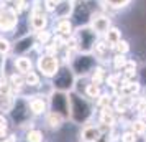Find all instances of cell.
<instances>
[{"label": "cell", "mask_w": 146, "mask_h": 142, "mask_svg": "<svg viewBox=\"0 0 146 142\" xmlns=\"http://www.w3.org/2000/svg\"><path fill=\"white\" fill-rule=\"evenodd\" d=\"M92 104L79 93H69V119L74 124H86L92 116Z\"/></svg>", "instance_id": "1"}, {"label": "cell", "mask_w": 146, "mask_h": 142, "mask_svg": "<svg viewBox=\"0 0 146 142\" xmlns=\"http://www.w3.org/2000/svg\"><path fill=\"white\" fill-rule=\"evenodd\" d=\"M97 66V58L92 53H79L71 60V69L76 78H86L92 73Z\"/></svg>", "instance_id": "2"}, {"label": "cell", "mask_w": 146, "mask_h": 142, "mask_svg": "<svg viewBox=\"0 0 146 142\" xmlns=\"http://www.w3.org/2000/svg\"><path fill=\"white\" fill-rule=\"evenodd\" d=\"M95 43H97V35L89 25H84L76 32V46L79 53H92Z\"/></svg>", "instance_id": "3"}, {"label": "cell", "mask_w": 146, "mask_h": 142, "mask_svg": "<svg viewBox=\"0 0 146 142\" xmlns=\"http://www.w3.org/2000/svg\"><path fill=\"white\" fill-rule=\"evenodd\" d=\"M54 83L53 86L56 91H62V93H71L76 88V75L69 66H62L58 69V73L53 76Z\"/></svg>", "instance_id": "4"}, {"label": "cell", "mask_w": 146, "mask_h": 142, "mask_svg": "<svg viewBox=\"0 0 146 142\" xmlns=\"http://www.w3.org/2000/svg\"><path fill=\"white\" fill-rule=\"evenodd\" d=\"M49 108L51 112L61 116L62 119H69V93L54 89L49 96Z\"/></svg>", "instance_id": "5"}, {"label": "cell", "mask_w": 146, "mask_h": 142, "mask_svg": "<svg viewBox=\"0 0 146 142\" xmlns=\"http://www.w3.org/2000/svg\"><path fill=\"white\" fill-rule=\"evenodd\" d=\"M92 8L89 7L86 0H79V3H76L72 8V17H74V22L79 25V27H84V23L90 22L92 18Z\"/></svg>", "instance_id": "6"}, {"label": "cell", "mask_w": 146, "mask_h": 142, "mask_svg": "<svg viewBox=\"0 0 146 142\" xmlns=\"http://www.w3.org/2000/svg\"><path fill=\"white\" fill-rule=\"evenodd\" d=\"M38 68H40L41 75L48 76V78H53L58 73V69H59V61L53 55H44L38 61Z\"/></svg>", "instance_id": "7"}, {"label": "cell", "mask_w": 146, "mask_h": 142, "mask_svg": "<svg viewBox=\"0 0 146 142\" xmlns=\"http://www.w3.org/2000/svg\"><path fill=\"white\" fill-rule=\"evenodd\" d=\"M89 27L95 32L97 36H100V35H105L108 32V28L112 27V22H110V18L107 15L95 13V15H92V18L89 22Z\"/></svg>", "instance_id": "8"}, {"label": "cell", "mask_w": 146, "mask_h": 142, "mask_svg": "<svg viewBox=\"0 0 146 142\" xmlns=\"http://www.w3.org/2000/svg\"><path fill=\"white\" fill-rule=\"evenodd\" d=\"M12 117L20 126L23 122H27L28 117H30V106H28V102L23 101V99H18V101L15 102L13 109H12Z\"/></svg>", "instance_id": "9"}, {"label": "cell", "mask_w": 146, "mask_h": 142, "mask_svg": "<svg viewBox=\"0 0 146 142\" xmlns=\"http://www.w3.org/2000/svg\"><path fill=\"white\" fill-rule=\"evenodd\" d=\"M17 25V15L8 8H0V30H12Z\"/></svg>", "instance_id": "10"}, {"label": "cell", "mask_w": 146, "mask_h": 142, "mask_svg": "<svg viewBox=\"0 0 146 142\" xmlns=\"http://www.w3.org/2000/svg\"><path fill=\"white\" fill-rule=\"evenodd\" d=\"M100 134H102V131H100L99 126H92V124H87L82 127V132H80V141L82 142H97L99 141Z\"/></svg>", "instance_id": "11"}, {"label": "cell", "mask_w": 146, "mask_h": 142, "mask_svg": "<svg viewBox=\"0 0 146 142\" xmlns=\"http://www.w3.org/2000/svg\"><path fill=\"white\" fill-rule=\"evenodd\" d=\"M72 8H74L72 0H62L54 7V12H56V15L59 18H67L69 13H72Z\"/></svg>", "instance_id": "12"}, {"label": "cell", "mask_w": 146, "mask_h": 142, "mask_svg": "<svg viewBox=\"0 0 146 142\" xmlns=\"http://www.w3.org/2000/svg\"><path fill=\"white\" fill-rule=\"evenodd\" d=\"M133 132L136 135H139V137H146V119L145 117H141V116H138L136 119H133L131 124H130V127Z\"/></svg>", "instance_id": "13"}, {"label": "cell", "mask_w": 146, "mask_h": 142, "mask_svg": "<svg viewBox=\"0 0 146 142\" xmlns=\"http://www.w3.org/2000/svg\"><path fill=\"white\" fill-rule=\"evenodd\" d=\"M100 94H102L100 86H99V84H94V83L86 84V86H84V91H82V96H84V98H87L89 101H95Z\"/></svg>", "instance_id": "14"}, {"label": "cell", "mask_w": 146, "mask_h": 142, "mask_svg": "<svg viewBox=\"0 0 146 142\" xmlns=\"http://www.w3.org/2000/svg\"><path fill=\"white\" fill-rule=\"evenodd\" d=\"M104 38H105L107 45L112 48L117 41L121 40V32H120V28H117V27H110V28H108V32L104 35Z\"/></svg>", "instance_id": "15"}, {"label": "cell", "mask_w": 146, "mask_h": 142, "mask_svg": "<svg viewBox=\"0 0 146 142\" xmlns=\"http://www.w3.org/2000/svg\"><path fill=\"white\" fill-rule=\"evenodd\" d=\"M28 106H30V111H31L33 114H41V112L46 111V102H44V99H41V98L30 99V101H28Z\"/></svg>", "instance_id": "16"}, {"label": "cell", "mask_w": 146, "mask_h": 142, "mask_svg": "<svg viewBox=\"0 0 146 142\" xmlns=\"http://www.w3.org/2000/svg\"><path fill=\"white\" fill-rule=\"evenodd\" d=\"M126 63H128V58H126V55H113L112 58V65H113V69L117 71V73H120L123 68L126 66Z\"/></svg>", "instance_id": "17"}, {"label": "cell", "mask_w": 146, "mask_h": 142, "mask_svg": "<svg viewBox=\"0 0 146 142\" xmlns=\"http://www.w3.org/2000/svg\"><path fill=\"white\" fill-rule=\"evenodd\" d=\"M15 66H17V69L20 71L21 75H27L28 71H31V61L28 60V58H17V61H15Z\"/></svg>", "instance_id": "18"}, {"label": "cell", "mask_w": 146, "mask_h": 142, "mask_svg": "<svg viewBox=\"0 0 146 142\" xmlns=\"http://www.w3.org/2000/svg\"><path fill=\"white\" fill-rule=\"evenodd\" d=\"M31 27H33V30H43L46 27V17L43 13H33V17H31Z\"/></svg>", "instance_id": "19"}, {"label": "cell", "mask_w": 146, "mask_h": 142, "mask_svg": "<svg viewBox=\"0 0 146 142\" xmlns=\"http://www.w3.org/2000/svg\"><path fill=\"white\" fill-rule=\"evenodd\" d=\"M112 50H113L117 55H128V53H130V43L121 38L120 41H117V43L113 45Z\"/></svg>", "instance_id": "20"}, {"label": "cell", "mask_w": 146, "mask_h": 142, "mask_svg": "<svg viewBox=\"0 0 146 142\" xmlns=\"http://www.w3.org/2000/svg\"><path fill=\"white\" fill-rule=\"evenodd\" d=\"M33 46V38L31 36H25L23 40H20L17 45H15V51H18V53H23V51H27L30 48Z\"/></svg>", "instance_id": "21"}, {"label": "cell", "mask_w": 146, "mask_h": 142, "mask_svg": "<svg viewBox=\"0 0 146 142\" xmlns=\"http://www.w3.org/2000/svg\"><path fill=\"white\" fill-rule=\"evenodd\" d=\"M112 98H113V96L108 94V93H107V94H100L99 98L95 99V106H97L99 109L110 108V106H112Z\"/></svg>", "instance_id": "22"}, {"label": "cell", "mask_w": 146, "mask_h": 142, "mask_svg": "<svg viewBox=\"0 0 146 142\" xmlns=\"http://www.w3.org/2000/svg\"><path fill=\"white\" fill-rule=\"evenodd\" d=\"M58 32L61 35H71L72 33V22L67 20V18H62V20L58 23Z\"/></svg>", "instance_id": "23"}, {"label": "cell", "mask_w": 146, "mask_h": 142, "mask_svg": "<svg viewBox=\"0 0 146 142\" xmlns=\"http://www.w3.org/2000/svg\"><path fill=\"white\" fill-rule=\"evenodd\" d=\"M62 121H64V119H62L61 116L54 114V112H49V114H48V124H49V127H51V129H58V127H61Z\"/></svg>", "instance_id": "24"}, {"label": "cell", "mask_w": 146, "mask_h": 142, "mask_svg": "<svg viewBox=\"0 0 146 142\" xmlns=\"http://www.w3.org/2000/svg\"><path fill=\"white\" fill-rule=\"evenodd\" d=\"M105 2L112 8H125L131 3V0H105Z\"/></svg>", "instance_id": "25"}, {"label": "cell", "mask_w": 146, "mask_h": 142, "mask_svg": "<svg viewBox=\"0 0 146 142\" xmlns=\"http://www.w3.org/2000/svg\"><path fill=\"white\" fill-rule=\"evenodd\" d=\"M28 142H43V134H41L40 131L28 132Z\"/></svg>", "instance_id": "26"}, {"label": "cell", "mask_w": 146, "mask_h": 142, "mask_svg": "<svg viewBox=\"0 0 146 142\" xmlns=\"http://www.w3.org/2000/svg\"><path fill=\"white\" fill-rule=\"evenodd\" d=\"M38 83H40L38 76L35 75L33 71H28V73H27V84H30V86H36Z\"/></svg>", "instance_id": "27"}, {"label": "cell", "mask_w": 146, "mask_h": 142, "mask_svg": "<svg viewBox=\"0 0 146 142\" xmlns=\"http://www.w3.org/2000/svg\"><path fill=\"white\" fill-rule=\"evenodd\" d=\"M10 93V84H8L7 79H0V94L7 96Z\"/></svg>", "instance_id": "28"}, {"label": "cell", "mask_w": 146, "mask_h": 142, "mask_svg": "<svg viewBox=\"0 0 146 142\" xmlns=\"http://www.w3.org/2000/svg\"><path fill=\"white\" fill-rule=\"evenodd\" d=\"M10 51V43L3 38H0V55H5Z\"/></svg>", "instance_id": "29"}, {"label": "cell", "mask_w": 146, "mask_h": 142, "mask_svg": "<svg viewBox=\"0 0 146 142\" xmlns=\"http://www.w3.org/2000/svg\"><path fill=\"white\" fill-rule=\"evenodd\" d=\"M5 134V119L0 116V135Z\"/></svg>", "instance_id": "30"}, {"label": "cell", "mask_w": 146, "mask_h": 142, "mask_svg": "<svg viewBox=\"0 0 146 142\" xmlns=\"http://www.w3.org/2000/svg\"><path fill=\"white\" fill-rule=\"evenodd\" d=\"M40 40L43 41V43H46V41L49 40V35H48L46 32H44V33H41V35H40Z\"/></svg>", "instance_id": "31"}, {"label": "cell", "mask_w": 146, "mask_h": 142, "mask_svg": "<svg viewBox=\"0 0 146 142\" xmlns=\"http://www.w3.org/2000/svg\"><path fill=\"white\" fill-rule=\"evenodd\" d=\"M2 65H3V61H2V58H0V73H2Z\"/></svg>", "instance_id": "32"}, {"label": "cell", "mask_w": 146, "mask_h": 142, "mask_svg": "<svg viewBox=\"0 0 146 142\" xmlns=\"http://www.w3.org/2000/svg\"><path fill=\"white\" fill-rule=\"evenodd\" d=\"M143 142H146V137H145V141H143Z\"/></svg>", "instance_id": "33"}, {"label": "cell", "mask_w": 146, "mask_h": 142, "mask_svg": "<svg viewBox=\"0 0 146 142\" xmlns=\"http://www.w3.org/2000/svg\"><path fill=\"white\" fill-rule=\"evenodd\" d=\"M115 142H118V141H115Z\"/></svg>", "instance_id": "34"}]
</instances>
